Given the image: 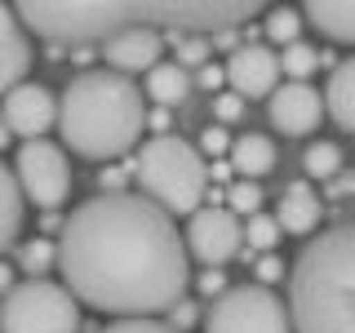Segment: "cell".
I'll use <instances>...</instances> for the list:
<instances>
[{
  "label": "cell",
  "mask_w": 355,
  "mask_h": 333,
  "mask_svg": "<svg viewBox=\"0 0 355 333\" xmlns=\"http://www.w3.org/2000/svg\"><path fill=\"white\" fill-rule=\"evenodd\" d=\"M355 231L347 222L320 231L288 275V329L293 333H355L351 325Z\"/></svg>",
  "instance_id": "obj_4"
},
{
  "label": "cell",
  "mask_w": 355,
  "mask_h": 333,
  "mask_svg": "<svg viewBox=\"0 0 355 333\" xmlns=\"http://www.w3.org/2000/svg\"><path fill=\"white\" fill-rule=\"evenodd\" d=\"M18 231H22V191L14 182V169L0 164V253L18 240Z\"/></svg>",
  "instance_id": "obj_20"
},
{
  "label": "cell",
  "mask_w": 355,
  "mask_h": 333,
  "mask_svg": "<svg viewBox=\"0 0 355 333\" xmlns=\"http://www.w3.org/2000/svg\"><path fill=\"white\" fill-rule=\"evenodd\" d=\"M164 53V36L147 27H133V31H116V36L103 40V62H111L116 76H133V71H151Z\"/></svg>",
  "instance_id": "obj_13"
},
{
  "label": "cell",
  "mask_w": 355,
  "mask_h": 333,
  "mask_svg": "<svg viewBox=\"0 0 355 333\" xmlns=\"http://www.w3.org/2000/svg\"><path fill=\"white\" fill-rule=\"evenodd\" d=\"M103 333H173L164 320L155 316H129V320H116V325H107Z\"/></svg>",
  "instance_id": "obj_27"
},
{
  "label": "cell",
  "mask_w": 355,
  "mask_h": 333,
  "mask_svg": "<svg viewBox=\"0 0 355 333\" xmlns=\"http://www.w3.org/2000/svg\"><path fill=\"white\" fill-rule=\"evenodd\" d=\"M240 240H249L253 249H262V253H271L275 244H280V227H275V218L271 214H249L244 218V227H240Z\"/></svg>",
  "instance_id": "obj_23"
},
{
  "label": "cell",
  "mask_w": 355,
  "mask_h": 333,
  "mask_svg": "<svg viewBox=\"0 0 355 333\" xmlns=\"http://www.w3.org/2000/svg\"><path fill=\"white\" fill-rule=\"evenodd\" d=\"M31 71V36L22 31L18 14L0 5V94L18 89Z\"/></svg>",
  "instance_id": "obj_14"
},
{
  "label": "cell",
  "mask_w": 355,
  "mask_h": 333,
  "mask_svg": "<svg viewBox=\"0 0 355 333\" xmlns=\"http://www.w3.org/2000/svg\"><path fill=\"white\" fill-rule=\"evenodd\" d=\"M0 147H9V129L5 125H0Z\"/></svg>",
  "instance_id": "obj_37"
},
{
  "label": "cell",
  "mask_w": 355,
  "mask_h": 333,
  "mask_svg": "<svg viewBox=\"0 0 355 333\" xmlns=\"http://www.w3.org/2000/svg\"><path fill=\"white\" fill-rule=\"evenodd\" d=\"M271 125L288 133V138H302V133H311L324 120V103H320V94L311 85H275L271 89Z\"/></svg>",
  "instance_id": "obj_12"
},
{
  "label": "cell",
  "mask_w": 355,
  "mask_h": 333,
  "mask_svg": "<svg viewBox=\"0 0 355 333\" xmlns=\"http://www.w3.org/2000/svg\"><path fill=\"white\" fill-rule=\"evenodd\" d=\"M0 125L9 129V138L36 142L40 133H49L53 125H58V98H53L44 85L22 80L18 89H9V94H5V107H0Z\"/></svg>",
  "instance_id": "obj_10"
},
{
  "label": "cell",
  "mask_w": 355,
  "mask_h": 333,
  "mask_svg": "<svg viewBox=\"0 0 355 333\" xmlns=\"http://www.w3.org/2000/svg\"><path fill=\"white\" fill-rule=\"evenodd\" d=\"M258 205H262V187L258 182H244V178H240V182H231L227 187V205H222V209H231V214H244V218H249V214H258Z\"/></svg>",
  "instance_id": "obj_26"
},
{
  "label": "cell",
  "mask_w": 355,
  "mask_h": 333,
  "mask_svg": "<svg viewBox=\"0 0 355 333\" xmlns=\"http://www.w3.org/2000/svg\"><path fill=\"white\" fill-rule=\"evenodd\" d=\"M324 116H333L338 129H355V62H333L329 89H324Z\"/></svg>",
  "instance_id": "obj_16"
},
{
  "label": "cell",
  "mask_w": 355,
  "mask_h": 333,
  "mask_svg": "<svg viewBox=\"0 0 355 333\" xmlns=\"http://www.w3.org/2000/svg\"><path fill=\"white\" fill-rule=\"evenodd\" d=\"M320 214H324V205H320V196L311 191L306 182H293L284 187L280 196V209H275V227L288 231V236H311V231L320 227Z\"/></svg>",
  "instance_id": "obj_15"
},
{
  "label": "cell",
  "mask_w": 355,
  "mask_h": 333,
  "mask_svg": "<svg viewBox=\"0 0 355 333\" xmlns=\"http://www.w3.org/2000/svg\"><path fill=\"white\" fill-rule=\"evenodd\" d=\"M205 333H293L284 302L262 284H231L214 298Z\"/></svg>",
  "instance_id": "obj_7"
},
{
  "label": "cell",
  "mask_w": 355,
  "mask_h": 333,
  "mask_svg": "<svg viewBox=\"0 0 355 333\" xmlns=\"http://www.w3.org/2000/svg\"><path fill=\"white\" fill-rule=\"evenodd\" d=\"M187 94H191V76H187V67H178V62H155L151 71H147V98H155L164 111L178 107Z\"/></svg>",
  "instance_id": "obj_19"
},
{
  "label": "cell",
  "mask_w": 355,
  "mask_h": 333,
  "mask_svg": "<svg viewBox=\"0 0 355 333\" xmlns=\"http://www.w3.org/2000/svg\"><path fill=\"white\" fill-rule=\"evenodd\" d=\"M200 85H205V89H218L222 85V67H205V71H200Z\"/></svg>",
  "instance_id": "obj_34"
},
{
  "label": "cell",
  "mask_w": 355,
  "mask_h": 333,
  "mask_svg": "<svg viewBox=\"0 0 355 333\" xmlns=\"http://www.w3.org/2000/svg\"><path fill=\"white\" fill-rule=\"evenodd\" d=\"M200 289H205V293H222V289H227V280H222V271H214V266H209V271L200 275Z\"/></svg>",
  "instance_id": "obj_33"
},
{
  "label": "cell",
  "mask_w": 355,
  "mask_h": 333,
  "mask_svg": "<svg viewBox=\"0 0 355 333\" xmlns=\"http://www.w3.org/2000/svg\"><path fill=\"white\" fill-rule=\"evenodd\" d=\"M22 31H36L49 44H103L116 31L133 27H173L178 31H231L236 22H249L258 14L253 0H169V5H103V0H27L14 9Z\"/></svg>",
  "instance_id": "obj_2"
},
{
  "label": "cell",
  "mask_w": 355,
  "mask_h": 333,
  "mask_svg": "<svg viewBox=\"0 0 355 333\" xmlns=\"http://www.w3.org/2000/svg\"><path fill=\"white\" fill-rule=\"evenodd\" d=\"M231 169H236L244 182L271 173L275 169V142L266 138V133H240V138L231 142Z\"/></svg>",
  "instance_id": "obj_17"
},
{
  "label": "cell",
  "mask_w": 355,
  "mask_h": 333,
  "mask_svg": "<svg viewBox=\"0 0 355 333\" xmlns=\"http://www.w3.org/2000/svg\"><path fill=\"white\" fill-rule=\"evenodd\" d=\"M214 116L222 120V125H231V120L244 116V103H240L236 94H214Z\"/></svg>",
  "instance_id": "obj_30"
},
{
  "label": "cell",
  "mask_w": 355,
  "mask_h": 333,
  "mask_svg": "<svg viewBox=\"0 0 355 333\" xmlns=\"http://www.w3.org/2000/svg\"><path fill=\"white\" fill-rule=\"evenodd\" d=\"M0 333H80V302L58 280H22L0 302Z\"/></svg>",
  "instance_id": "obj_6"
},
{
  "label": "cell",
  "mask_w": 355,
  "mask_h": 333,
  "mask_svg": "<svg viewBox=\"0 0 355 333\" xmlns=\"http://www.w3.org/2000/svg\"><path fill=\"white\" fill-rule=\"evenodd\" d=\"M302 164H306L311 178L329 182V178H338V169H342V151L333 147V142H311L306 155H302Z\"/></svg>",
  "instance_id": "obj_22"
},
{
  "label": "cell",
  "mask_w": 355,
  "mask_h": 333,
  "mask_svg": "<svg viewBox=\"0 0 355 333\" xmlns=\"http://www.w3.org/2000/svg\"><path fill=\"white\" fill-rule=\"evenodd\" d=\"M297 31H302V14H297V9H271V14H266V36L275 44H293Z\"/></svg>",
  "instance_id": "obj_25"
},
{
  "label": "cell",
  "mask_w": 355,
  "mask_h": 333,
  "mask_svg": "<svg viewBox=\"0 0 355 333\" xmlns=\"http://www.w3.org/2000/svg\"><path fill=\"white\" fill-rule=\"evenodd\" d=\"M222 80L236 94L240 103L244 98H271V89L280 85V62H275V49L266 44H236L231 49V62L222 67Z\"/></svg>",
  "instance_id": "obj_11"
},
{
  "label": "cell",
  "mask_w": 355,
  "mask_h": 333,
  "mask_svg": "<svg viewBox=\"0 0 355 333\" xmlns=\"http://www.w3.org/2000/svg\"><path fill=\"white\" fill-rule=\"evenodd\" d=\"M53 249L67 293L120 320L169 311L187 289L178 222L133 191H103L76 205Z\"/></svg>",
  "instance_id": "obj_1"
},
{
  "label": "cell",
  "mask_w": 355,
  "mask_h": 333,
  "mask_svg": "<svg viewBox=\"0 0 355 333\" xmlns=\"http://www.w3.org/2000/svg\"><path fill=\"white\" fill-rule=\"evenodd\" d=\"M227 147H231V142H227V129H222V125H209L205 133H200V147H196V151H205V155H222Z\"/></svg>",
  "instance_id": "obj_31"
},
{
  "label": "cell",
  "mask_w": 355,
  "mask_h": 333,
  "mask_svg": "<svg viewBox=\"0 0 355 333\" xmlns=\"http://www.w3.org/2000/svg\"><path fill=\"white\" fill-rule=\"evenodd\" d=\"M280 275H284V262L275 258V253H266V258L258 262V280H262V289H266V284H275Z\"/></svg>",
  "instance_id": "obj_32"
},
{
  "label": "cell",
  "mask_w": 355,
  "mask_h": 333,
  "mask_svg": "<svg viewBox=\"0 0 355 333\" xmlns=\"http://www.w3.org/2000/svg\"><path fill=\"white\" fill-rule=\"evenodd\" d=\"M209 164L187 138L178 133H155V138L142 142V151L129 160V173L138 178L142 200H151L164 214H196L205 205L209 191Z\"/></svg>",
  "instance_id": "obj_5"
},
{
  "label": "cell",
  "mask_w": 355,
  "mask_h": 333,
  "mask_svg": "<svg viewBox=\"0 0 355 333\" xmlns=\"http://www.w3.org/2000/svg\"><path fill=\"white\" fill-rule=\"evenodd\" d=\"M169 40H173V49H178V67L205 62V58H209V44H205V40H182V36H173V31H169Z\"/></svg>",
  "instance_id": "obj_29"
},
{
  "label": "cell",
  "mask_w": 355,
  "mask_h": 333,
  "mask_svg": "<svg viewBox=\"0 0 355 333\" xmlns=\"http://www.w3.org/2000/svg\"><path fill=\"white\" fill-rule=\"evenodd\" d=\"M182 249L218 271L222 262H231L240 253V218L222 205H200L191 214V222H187Z\"/></svg>",
  "instance_id": "obj_9"
},
{
  "label": "cell",
  "mask_w": 355,
  "mask_h": 333,
  "mask_svg": "<svg viewBox=\"0 0 355 333\" xmlns=\"http://www.w3.org/2000/svg\"><path fill=\"white\" fill-rule=\"evenodd\" d=\"M302 14L315 22L333 44H351L355 40V5L351 0H311Z\"/></svg>",
  "instance_id": "obj_18"
},
{
  "label": "cell",
  "mask_w": 355,
  "mask_h": 333,
  "mask_svg": "<svg viewBox=\"0 0 355 333\" xmlns=\"http://www.w3.org/2000/svg\"><path fill=\"white\" fill-rule=\"evenodd\" d=\"M9 289H14V271L0 262V293H9Z\"/></svg>",
  "instance_id": "obj_36"
},
{
  "label": "cell",
  "mask_w": 355,
  "mask_h": 333,
  "mask_svg": "<svg viewBox=\"0 0 355 333\" xmlns=\"http://www.w3.org/2000/svg\"><path fill=\"white\" fill-rule=\"evenodd\" d=\"M18 262H22V271H27L31 280H40V275L58 262V249H53V240H27L22 253H18Z\"/></svg>",
  "instance_id": "obj_24"
},
{
  "label": "cell",
  "mask_w": 355,
  "mask_h": 333,
  "mask_svg": "<svg viewBox=\"0 0 355 333\" xmlns=\"http://www.w3.org/2000/svg\"><path fill=\"white\" fill-rule=\"evenodd\" d=\"M275 62H280V76H288L293 85H306V76L315 71V67L338 62V58H329V53H320V49H311V44L293 40V44H284V49L275 53Z\"/></svg>",
  "instance_id": "obj_21"
},
{
  "label": "cell",
  "mask_w": 355,
  "mask_h": 333,
  "mask_svg": "<svg viewBox=\"0 0 355 333\" xmlns=\"http://www.w3.org/2000/svg\"><path fill=\"white\" fill-rule=\"evenodd\" d=\"M62 142L85 160H116L133 151L147 129L142 89L116 71H80L58 98Z\"/></svg>",
  "instance_id": "obj_3"
},
{
  "label": "cell",
  "mask_w": 355,
  "mask_h": 333,
  "mask_svg": "<svg viewBox=\"0 0 355 333\" xmlns=\"http://www.w3.org/2000/svg\"><path fill=\"white\" fill-rule=\"evenodd\" d=\"M14 182L22 200H31V205H40L44 214H53V209L67 200L71 191V169H67V151L58 142H22L18 147V160H14Z\"/></svg>",
  "instance_id": "obj_8"
},
{
  "label": "cell",
  "mask_w": 355,
  "mask_h": 333,
  "mask_svg": "<svg viewBox=\"0 0 355 333\" xmlns=\"http://www.w3.org/2000/svg\"><path fill=\"white\" fill-rule=\"evenodd\" d=\"M200 320V307L196 302H187V298H178V302L169 307V320H164V325H169L173 333H182V329H191Z\"/></svg>",
  "instance_id": "obj_28"
},
{
  "label": "cell",
  "mask_w": 355,
  "mask_h": 333,
  "mask_svg": "<svg viewBox=\"0 0 355 333\" xmlns=\"http://www.w3.org/2000/svg\"><path fill=\"white\" fill-rule=\"evenodd\" d=\"M214 44L218 49H236V31H214Z\"/></svg>",
  "instance_id": "obj_35"
}]
</instances>
